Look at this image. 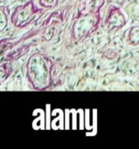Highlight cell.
Here are the masks:
<instances>
[]
</instances>
